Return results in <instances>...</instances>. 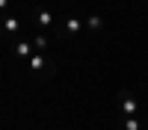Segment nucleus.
Returning <instances> with one entry per match:
<instances>
[{
  "label": "nucleus",
  "mask_w": 148,
  "mask_h": 130,
  "mask_svg": "<svg viewBox=\"0 0 148 130\" xmlns=\"http://www.w3.org/2000/svg\"><path fill=\"white\" fill-rule=\"evenodd\" d=\"M86 30H92V33H98V30H104V21L98 18V15H92L89 21H86Z\"/></svg>",
  "instance_id": "obj_9"
},
{
  "label": "nucleus",
  "mask_w": 148,
  "mask_h": 130,
  "mask_svg": "<svg viewBox=\"0 0 148 130\" xmlns=\"http://www.w3.org/2000/svg\"><path fill=\"white\" fill-rule=\"evenodd\" d=\"M116 130H142V121H139L136 115H133V118H121Z\"/></svg>",
  "instance_id": "obj_7"
},
{
  "label": "nucleus",
  "mask_w": 148,
  "mask_h": 130,
  "mask_svg": "<svg viewBox=\"0 0 148 130\" xmlns=\"http://www.w3.org/2000/svg\"><path fill=\"white\" fill-rule=\"evenodd\" d=\"M0 33L18 39V35H21V18H15V15H0Z\"/></svg>",
  "instance_id": "obj_4"
},
{
  "label": "nucleus",
  "mask_w": 148,
  "mask_h": 130,
  "mask_svg": "<svg viewBox=\"0 0 148 130\" xmlns=\"http://www.w3.org/2000/svg\"><path fill=\"white\" fill-rule=\"evenodd\" d=\"M119 106H121V115L125 118H133L139 112V103H136V98H133V92H127V89L119 92Z\"/></svg>",
  "instance_id": "obj_2"
},
{
  "label": "nucleus",
  "mask_w": 148,
  "mask_h": 130,
  "mask_svg": "<svg viewBox=\"0 0 148 130\" xmlns=\"http://www.w3.org/2000/svg\"><path fill=\"white\" fill-rule=\"evenodd\" d=\"M80 30H83V18H77V15H68V18H62V24H59L62 39H74Z\"/></svg>",
  "instance_id": "obj_3"
},
{
  "label": "nucleus",
  "mask_w": 148,
  "mask_h": 130,
  "mask_svg": "<svg viewBox=\"0 0 148 130\" xmlns=\"http://www.w3.org/2000/svg\"><path fill=\"white\" fill-rule=\"evenodd\" d=\"M9 6H12L9 0H0V15H9Z\"/></svg>",
  "instance_id": "obj_10"
},
{
  "label": "nucleus",
  "mask_w": 148,
  "mask_h": 130,
  "mask_svg": "<svg viewBox=\"0 0 148 130\" xmlns=\"http://www.w3.org/2000/svg\"><path fill=\"white\" fill-rule=\"evenodd\" d=\"M30 42H33V47H36V53H45V50H47V35H45V33H36Z\"/></svg>",
  "instance_id": "obj_8"
},
{
  "label": "nucleus",
  "mask_w": 148,
  "mask_h": 130,
  "mask_svg": "<svg viewBox=\"0 0 148 130\" xmlns=\"http://www.w3.org/2000/svg\"><path fill=\"white\" fill-rule=\"evenodd\" d=\"M33 53H36V47H33L30 39H15V42H12V56H18V59H30Z\"/></svg>",
  "instance_id": "obj_5"
},
{
  "label": "nucleus",
  "mask_w": 148,
  "mask_h": 130,
  "mask_svg": "<svg viewBox=\"0 0 148 130\" xmlns=\"http://www.w3.org/2000/svg\"><path fill=\"white\" fill-rule=\"evenodd\" d=\"M33 21L39 24V33H51L56 24H59V21L53 18V12L45 9V6H36V9H33Z\"/></svg>",
  "instance_id": "obj_1"
},
{
  "label": "nucleus",
  "mask_w": 148,
  "mask_h": 130,
  "mask_svg": "<svg viewBox=\"0 0 148 130\" xmlns=\"http://www.w3.org/2000/svg\"><path fill=\"white\" fill-rule=\"evenodd\" d=\"M27 62H30V71H33V74H42V71L51 68V62H47V56H45V53H33Z\"/></svg>",
  "instance_id": "obj_6"
}]
</instances>
